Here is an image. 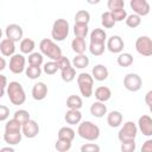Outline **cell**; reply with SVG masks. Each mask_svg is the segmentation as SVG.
<instances>
[{
  "label": "cell",
  "mask_w": 152,
  "mask_h": 152,
  "mask_svg": "<svg viewBox=\"0 0 152 152\" xmlns=\"http://www.w3.org/2000/svg\"><path fill=\"white\" fill-rule=\"evenodd\" d=\"M6 93L11 103L14 106H20L26 101V93L23 86L17 81H12L7 84Z\"/></svg>",
  "instance_id": "1"
},
{
  "label": "cell",
  "mask_w": 152,
  "mask_h": 152,
  "mask_svg": "<svg viewBox=\"0 0 152 152\" xmlns=\"http://www.w3.org/2000/svg\"><path fill=\"white\" fill-rule=\"evenodd\" d=\"M39 50L43 56L49 57L51 61L57 62L63 55H62V49L50 38H44L39 43Z\"/></svg>",
  "instance_id": "2"
},
{
  "label": "cell",
  "mask_w": 152,
  "mask_h": 152,
  "mask_svg": "<svg viewBox=\"0 0 152 152\" xmlns=\"http://www.w3.org/2000/svg\"><path fill=\"white\" fill-rule=\"evenodd\" d=\"M77 134L88 141H95L100 137V127L91 121H82L78 124Z\"/></svg>",
  "instance_id": "3"
},
{
  "label": "cell",
  "mask_w": 152,
  "mask_h": 152,
  "mask_svg": "<svg viewBox=\"0 0 152 152\" xmlns=\"http://www.w3.org/2000/svg\"><path fill=\"white\" fill-rule=\"evenodd\" d=\"M69 30H70V25H69L68 20L63 19V18H59V19L55 20L53 24H52L51 37L56 42H63L68 37Z\"/></svg>",
  "instance_id": "4"
},
{
  "label": "cell",
  "mask_w": 152,
  "mask_h": 152,
  "mask_svg": "<svg viewBox=\"0 0 152 152\" xmlns=\"http://www.w3.org/2000/svg\"><path fill=\"white\" fill-rule=\"evenodd\" d=\"M77 84L81 95L84 97H90L94 93V80L90 74L88 72H81L77 76Z\"/></svg>",
  "instance_id": "5"
},
{
  "label": "cell",
  "mask_w": 152,
  "mask_h": 152,
  "mask_svg": "<svg viewBox=\"0 0 152 152\" xmlns=\"http://www.w3.org/2000/svg\"><path fill=\"white\" fill-rule=\"evenodd\" d=\"M138 134V128L137 125L133 121H126L124 126L120 128L118 133V139L120 141H126V140H135V137Z\"/></svg>",
  "instance_id": "6"
},
{
  "label": "cell",
  "mask_w": 152,
  "mask_h": 152,
  "mask_svg": "<svg viewBox=\"0 0 152 152\" xmlns=\"http://www.w3.org/2000/svg\"><path fill=\"white\" fill-rule=\"evenodd\" d=\"M135 50L139 55L148 57L152 55V40L148 36H140L135 40Z\"/></svg>",
  "instance_id": "7"
},
{
  "label": "cell",
  "mask_w": 152,
  "mask_h": 152,
  "mask_svg": "<svg viewBox=\"0 0 152 152\" xmlns=\"http://www.w3.org/2000/svg\"><path fill=\"white\" fill-rule=\"evenodd\" d=\"M141 86H142V81H141V77L138 74L129 72L124 77V87L128 91L135 93V91L141 89Z\"/></svg>",
  "instance_id": "8"
},
{
  "label": "cell",
  "mask_w": 152,
  "mask_h": 152,
  "mask_svg": "<svg viewBox=\"0 0 152 152\" xmlns=\"http://www.w3.org/2000/svg\"><path fill=\"white\" fill-rule=\"evenodd\" d=\"M26 58L24 57V55L21 53H14L11 58H10V70L11 72L15 74V75H19L21 72L25 71L26 66Z\"/></svg>",
  "instance_id": "9"
},
{
  "label": "cell",
  "mask_w": 152,
  "mask_h": 152,
  "mask_svg": "<svg viewBox=\"0 0 152 152\" xmlns=\"http://www.w3.org/2000/svg\"><path fill=\"white\" fill-rule=\"evenodd\" d=\"M5 34H6V38L17 43L19 40L23 39V36H24V31H23V27L18 24H10L6 26V30H5Z\"/></svg>",
  "instance_id": "10"
},
{
  "label": "cell",
  "mask_w": 152,
  "mask_h": 152,
  "mask_svg": "<svg viewBox=\"0 0 152 152\" xmlns=\"http://www.w3.org/2000/svg\"><path fill=\"white\" fill-rule=\"evenodd\" d=\"M124 48H125V43L120 36L113 34L107 39L106 49H108V51H110L112 53H121Z\"/></svg>",
  "instance_id": "11"
},
{
  "label": "cell",
  "mask_w": 152,
  "mask_h": 152,
  "mask_svg": "<svg viewBox=\"0 0 152 152\" xmlns=\"http://www.w3.org/2000/svg\"><path fill=\"white\" fill-rule=\"evenodd\" d=\"M129 6L133 10L134 14L139 15L140 18L150 13V4L146 0H131Z\"/></svg>",
  "instance_id": "12"
},
{
  "label": "cell",
  "mask_w": 152,
  "mask_h": 152,
  "mask_svg": "<svg viewBox=\"0 0 152 152\" xmlns=\"http://www.w3.org/2000/svg\"><path fill=\"white\" fill-rule=\"evenodd\" d=\"M38 133H39V125L37 124L36 120L30 119L24 125H21V134L24 137L32 139V138H36Z\"/></svg>",
  "instance_id": "13"
},
{
  "label": "cell",
  "mask_w": 152,
  "mask_h": 152,
  "mask_svg": "<svg viewBox=\"0 0 152 152\" xmlns=\"http://www.w3.org/2000/svg\"><path fill=\"white\" fill-rule=\"evenodd\" d=\"M137 128L142 133L145 137H152V119L150 115L144 114L138 120Z\"/></svg>",
  "instance_id": "14"
},
{
  "label": "cell",
  "mask_w": 152,
  "mask_h": 152,
  "mask_svg": "<svg viewBox=\"0 0 152 152\" xmlns=\"http://www.w3.org/2000/svg\"><path fill=\"white\" fill-rule=\"evenodd\" d=\"M31 94H32V97L36 101H42L48 95V86L44 82H37V83L33 84Z\"/></svg>",
  "instance_id": "15"
},
{
  "label": "cell",
  "mask_w": 152,
  "mask_h": 152,
  "mask_svg": "<svg viewBox=\"0 0 152 152\" xmlns=\"http://www.w3.org/2000/svg\"><path fill=\"white\" fill-rule=\"evenodd\" d=\"M108 75H109V71L107 66H104L103 64H96L91 69V77L95 81H99V82L104 81L108 78Z\"/></svg>",
  "instance_id": "16"
},
{
  "label": "cell",
  "mask_w": 152,
  "mask_h": 152,
  "mask_svg": "<svg viewBox=\"0 0 152 152\" xmlns=\"http://www.w3.org/2000/svg\"><path fill=\"white\" fill-rule=\"evenodd\" d=\"M0 52L5 57H12L15 53V43L7 38H4L0 42Z\"/></svg>",
  "instance_id": "17"
},
{
  "label": "cell",
  "mask_w": 152,
  "mask_h": 152,
  "mask_svg": "<svg viewBox=\"0 0 152 152\" xmlns=\"http://www.w3.org/2000/svg\"><path fill=\"white\" fill-rule=\"evenodd\" d=\"M93 94L95 95V99L99 102H103V103L107 102L108 100H110V97H112V90L106 86L97 87Z\"/></svg>",
  "instance_id": "18"
},
{
  "label": "cell",
  "mask_w": 152,
  "mask_h": 152,
  "mask_svg": "<svg viewBox=\"0 0 152 152\" xmlns=\"http://www.w3.org/2000/svg\"><path fill=\"white\" fill-rule=\"evenodd\" d=\"M124 116L119 110H112L107 114V124L112 128H116L122 124Z\"/></svg>",
  "instance_id": "19"
},
{
  "label": "cell",
  "mask_w": 152,
  "mask_h": 152,
  "mask_svg": "<svg viewBox=\"0 0 152 152\" xmlns=\"http://www.w3.org/2000/svg\"><path fill=\"white\" fill-rule=\"evenodd\" d=\"M90 114L95 118H103L106 114H107V106L103 103V102H99V101H95L91 103L90 106Z\"/></svg>",
  "instance_id": "20"
},
{
  "label": "cell",
  "mask_w": 152,
  "mask_h": 152,
  "mask_svg": "<svg viewBox=\"0 0 152 152\" xmlns=\"http://www.w3.org/2000/svg\"><path fill=\"white\" fill-rule=\"evenodd\" d=\"M107 40V33L103 28H94L90 32V43L95 44H104Z\"/></svg>",
  "instance_id": "21"
},
{
  "label": "cell",
  "mask_w": 152,
  "mask_h": 152,
  "mask_svg": "<svg viewBox=\"0 0 152 152\" xmlns=\"http://www.w3.org/2000/svg\"><path fill=\"white\" fill-rule=\"evenodd\" d=\"M64 120L66 124H69L71 126L77 125L82 120V113L80 110H76V109H69L64 115Z\"/></svg>",
  "instance_id": "22"
},
{
  "label": "cell",
  "mask_w": 152,
  "mask_h": 152,
  "mask_svg": "<svg viewBox=\"0 0 152 152\" xmlns=\"http://www.w3.org/2000/svg\"><path fill=\"white\" fill-rule=\"evenodd\" d=\"M36 48V43L31 38H23L19 44V49L21 51V55H30L33 52Z\"/></svg>",
  "instance_id": "23"
},
{
  "label": "cell",
  "mask_w": 152,
  "mask_h": 152,
  "mask_svg": "<svg viewBox=\"0 0 152 152\" xmlns=\"http://www.w3.org/2000/svg\"><path fill=\"white\" fill-rule=\"evenodd\" d=\"M71 66L76 70V69H84L89 65V57H87L84 53L83 55H76L72 61H71Z\"/></svg>",
  "instance_id": "24"
},
{
  "label": "cell",
  "mask_w": 152,
  "mask_h": 152,
  "mask_svg": "<svg viewBox=\"0 0 152 152\" xmlns=\"http://www.w3.org/2000/svg\"><path fill=\"white\" fill-rule=\"evenodd\" d=\"M75 134L76 132L71 128V127H68V126H64V127H61L58 133H57V138L59 140H66V141H72L74 138H75Z\"/></svg>",
  "instance_id": "25"
},
{
  "label": "cell",
  "mask_w": 152,
  "mask_h": 152,
  "mask_svg": "<svg viewBox=\"0 0 152 152\" xmlns=\"http://www.w3.org/2000/svg\"><path fill=\"white\" fill-rule=\"evenodd\" d=\"M71 49L76 55H83L87 50V44L83 38H74L71 42Z\"/></svg>",
  "instance_id": "26"
},
{
  "label": "cell",
  "mask_w": 152,
  "mask_h": 152,
  "mask_svg": "<svg viewBox=\"0 0 152 152\" xmlns=\"http://www.w3.org/2000/svg\"><path fill=\"white\" fill-rule=\"evenodd\" d=\"M21 138H23L21 132H17V133H7V132H5L4 133V140H5L6 144H8V146L18 145L21 141Z\"/></svg>",
  "instance_id": "27"
},
{
  "label": "cell",
  "mask_w": 152,
  "mask_h": 152,
  "mask_svg": "<svg viewBox=\"0 0 152 152\" xmlns=\"http://www.w3.org/2000/svg\"><path fill=\"white\" fill-rule=\"evenodd\" d=\"M83 106V101L81 99V96L78 95H70L68 99H66V107L69 109H76V110H80Z\"/></svg>",
  "instance_id": "28"
},
{
  "label": "cell",
  "mask_w": 152,
  "mask_h": 152,
  "mask_svg": "<svg viewBox=\"0 0 152 152\" xmlns=\"http://www.w3.org/2000/svg\"><path fill=\"white\" fill-rule=\"evenodd\" d=\"M116 62L120 66L128 68L133 64V56L129 52H121V53H119V56L116 58Z\"/></svg>",
  "instance_id": "29"
},
{
  "label": "cell",
  "mask_w": 152,
  "mask_h": 152,
  "mask_svg": "<svg viewBox=\"0 0 152 152\" xmlns=\"http://www.w3.org/2000/svg\"><path fill=\"white\" fill-rule=\"evenodd\" d=\"M74 33L76 38H86L89 33V27L87 24H76L74 25Z\"/></svg>",
  "instance_id": "30"
},
{
  "label": "cell",
  "mask_w": 152,
  "mask_h": 152,
  "mask_svg": "<svg viewBox=\"0 0 152 152\" xmlns=\"http://www.w3.org/2000/svg\"><path fill=\"white\" fill-rule=\"evenodd\" d=\"M28 65H32V66H42L43 62H44V57L40 52H36L33 51L32 53L28 55Z\"/></svg>",
  "instance_id": "31"
},
{
  "label": "cell",
  "mask_w": 152,
  "mask_h": 152,
  "mask_svg": "<svg viewBox=\"0 0 152 152\" xmlns=\"http://www.w3.org/2000/svg\"><path fill=\"white\" fill-rule=\"evenodd\" d=\"M43 70H42V66H32V65H28L26 66L25 69V75L30 78V80H37L40 77Z\"/></svg>",
  "instance_id": "32"
},
{
  "label": "cell",
  "mask_w": 152,
  "mask_h": 152,
  "mask_svg": "<svg viewBox=\"0 0 152 152\" xmlns=\"http://www.w3.org/2000/svg\"><path fill=\"white\" fill-rule=\"evenodd\" d=\"M90 21V13L86 10H80L75 14V23L76 24H87Z\"/></svg>",
  "instance_id": "33"
},
{
  "label": "cell",
  "mask_w": 152,
  "mask_h": 152,
  "mask_svg": "<svg viewBox=\"0 0 152 152\" xmlns=\"http://www.w3.org/2000/svg\"><path fill=\"white\" fill-rule=\"evenodd\" d=\"M115 24H116V23L114 21V19H113V17H112V14H110L109 11L103 12V13L101 14V25H102L104 28H112V27H114Z\"/></svg>",
  "instance_id": "34"
},
{
  "label": "cell",
  "mask_w": 152,
  "mask_h": 152,
  "mask_svg": "<svg viewBox=\"0 0 152 152\" xmlns=\"http://www.w3.org/2000/svg\"><path fill=\"white\" fill-rule=\"evenodd\" d=\"M13 119L17 120L20 125H24V124H25L26 121H28L31 118H30V113H28L27 110H25V109H18V110L14 112Z\"/></svg>",
  "instance_id": "35"
},
{
  "label": "cell",
  "mask_w": 152,
  "mask_h": 152,
  "mask_svg": "<svg viewBox=\"0 0 152 152\" xmlns=\"http://www.w3.org/2000/svg\"><path fill=\"white\" fill-rule=\"evenodd\" d=\"M5 132H7V133L21 132V125H20L17 120H14V119L12 118V119H10V120L6 122V125H5Z\"/></svg>",
  "instance_id": "36"
},
{
  "label": "cell",
  "mask_w": 152,
  "mask_h": 152,
  "mask_svg": "<svg viewBox=\"0 0 152 152\" xmlns=\"http://www.w3.org/2000/svg\"><path fill=\"white\" fill-rule=\"evenodd\" d=\"M61 77H62V80L64 82L69 83V82H71V81L75 80V77H76V70L72 66H69V68H66L64 70H61Z\"/></svg>",
  "instance_id": "37"
},
{
  "label": "cell",
  "mask_w": 152,
  "mask_h": 152,
  "mask_svg": "<svg viewBox=\"0 0 152 152\" xmlns=\"http://www.w3.org/2000/svg\"><path fill=\"white\" fill-rule=\"evenodd\" d=\"M42 70H43V72H45L46 75H55L59 69H58V64H57V62H55V61H50V62L44 63Z\"/></svg>",
  "instance_id": "38"
},
{
  "label": "cell",
  "mask_w": 152,
  "mask_h": 152,
  "mask_svg": "<svg viewBox=\"0 0 152 152\" xmlns=\"http://www.w3.org/2000/svg\"><path fill=\"white\" fill-rule=\"evenodd\" d=\"M125 21H126V25H127L128 27L135 28V27H138V26L141 24V18H140L139 15H137V14L133 13V14L127 15L126 19H125Z\"/></svg>",
  "instance_id": "39"
},
{
  "label": "cell",
  "mask_w": 152,
  "mask_h": 152,
  "mask_svg": "<svg viewBox=\"0 0 152 152\" xmlns=\"http://www.w3.org/2000/svg\"><path fill=\"white\" fill-rule=\"evenodd\" d=\"M87 49H89V51H90V53L93 56H101V55H103V52L106 50V45L104 44L89 43V46Z\"/></svg>",
  "instance_id": "40"
},
{
  "label": "cell",
  "mask_w": 152,
  "mask_h": 152,
  "mask_svg": "<svg viewBox=\"0 0 152 152\" xmlns=\"http://www.w3.org/2000/svg\"><path fill=\"white\" fill-rule=\"evenodd\" d=\"M55 148H56L58 152H68V151L71 148V141L57 139V141H56V144H55Z\"/></svg>",
  "instance_id": "41"
},
{
  "label": "cell",
  "mask_w": 152,
  "mask_h": 152,
  "mask_svg": "<svg viewBox=\"0 0 152 152\" xmlns=\"http://www.w3.org/2000/svg\"><path fill=\"white\" fill-rule=\"evenodd\" d=\"M135 147H137L135 140H126V141H121L120 150L121 152H134Z\"/></svg>",
  "instance_id": "42"
},
{
  "label": "cell",
  "mask_w": 152,
  "mask_h": 152,
  "mask_svg": "<svg viewBox=\"0 0 152 152\" xmlns=\"http://www.w3.org/2000/svg\"><path fill=\"white\" fill-rule=\"evenodd\" d=\"M110 14H112V17H113V19H114L115 23H118V21H124V20L126 19V17H127V12H126V10H124V8L116 10V11H110Z\"/></svg>",
  "instance_id": "43"
},
{
  "label": "cell",
  "mask_w": 152,
  "mask_h": 152,
  "mask_svg": "<svg viewBox=\"0 0 152 152\" xmlns=\"http://www.w3.org/2000/svg\"><path fill=\"white\" fill-rule=\"evenodd\" d=\"M107 6L110 11H116V10H121L125 7V1L124 0H108L107 1Z\"/></svg>",
  "instance_id": "44"
},
{
  "label": "cell",
  "mask_w": 152,
  "mask_h": 152,
  "mask_svg": "<svg viewBox=\"0 0 152 152\" xmlns=\"http://www.w3.org/2000/svg\"><path fill=\"white\" fill-rule=\"evenodd\" d=\"M81 152H100V146L95 142H87L81 146Z\"/></svg>",
  "instance_id": "45"
},
{
  "label": "cell",
  "mask_w": 152,
  "mask_h": 152,
  "mask_svg": "<svg viewBox=\"0 0 152 152\" xmlns=\"http://www.w3.org/2000/svg\"><path fill=\"white\" fill-rule=\"evenodd\" d=\"M57 64H58V69H59V70H64V69L71 66L70 59H69L68 57H65V56H62V57L57 61Z\"/></svg>",
  "instance_id": "46"
},
{
  "label": "cell",
  "mask_w": 152,
  "mask_h": 152,
  "mask_svg": "<svg viewBox=\"0 0 152 152\" xmlns=\"http://www.w3.org/2000/svg\"><path fill=\"white\" fill-rule=\"evenodd\" d=\"M10 118V108L5 104H0V121H6Z\"/></svg>",
  "instance_id": "47"
},
{
  "label": "cell",
  "mask_w": 152,
  "mask_h": 152,
  "mask_svg": "<svg viewBox=\"0 0 152 152\" xmlns=\"http://www.w3.org/2000/svg\"><path fill=\"white\" fill-rule=\"evenodd\" d=\"M140 152H152V139H147L142 144Z\"/></svg>",
  "instance_id": "48"
},
{
  "label": "cell",
  "mask_w": 152,
  "mask_h": 152,
  "mask_svg": "<svg viewBox=\"0 0 152 152\" xmlns=\"http://www.w3.org/2000/svg\"><path fill=\"white\" fill-rule=\"evenodd\" d=\"M151 97H152V90H148L145 95V102L147 104V107L151 109L152 108V101H151Z\"/></svg>",
  "instance_id": "49"
},
{
  "label": "cell",
  "mask_w": 152,
  "mask_h": 152,
  "mask_svg": "<svg viewBox=\"0 0 152 152\" xmlns=\"http://www.w3.org/2000/svg\"><path fill=\"white\" fill-rule=\"evenodd\" d=\"M7 77L5 76V75H1L0 74V88H4V89H6L7 88Z\"/></svg>",
  "instance_id": "50"
},
{
  "label": "cell",
  "mask_w": 152,
  "mask_h": 152,
  "mask_svg": "<svg viewBox=\"0 0 152 152\" xmlns=\"http://www.w3.org/2000/svg\"><path fill=\"white\" fill-rule=\"evenodd\" d=\"M6 65H7L6 59H5L4 57H1V56H0V71H2V70L6 68Z\"/></svg>",
  "instance_id": "51"
},
{
  "label": "cell",
  "mask_w": 152,
  "mask_h": 152,
  "mask_svg": "<svg viewBox=\"0 0 152 152\" xmlns=\"http://www.w3.org/2000/svg\"><path fill=\"white\" fill-rule=\"evenodd\" d=\"M0 152H15V151L12 146H5V147L0 148Z\"/></svg>",
  "instance_id": "52"
},
{
  "label": "cell",
  "mask_w": 152,
  "mask_h": 152,
  "mask_svg": "<svg viewBox=\"0 0 152 152\" xmlns=\"http://www.w3.org/2000/svg\"><path fill=\"white\" fill-rule=\"evenodd\" d=\"M5 93H6V89H4V88H0V99L5 95Z\"/></svg>",
  "instance_id": "53"
},
{
  "label": "cell",
  "mask_w": 152,
  "mask_h": 152,
  "mask_svg": "<svg viewBox=\"0 0 152 152\" xmlns=\"http://www.w3.org/2000/svg\"><path fill=\"white\" fill-rule=\"evenodd\" d=\"M1 37H2V30L0 28V39H1Z\"/></svg>",
  "instance_id": "54"
}]
</instances>
